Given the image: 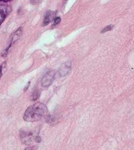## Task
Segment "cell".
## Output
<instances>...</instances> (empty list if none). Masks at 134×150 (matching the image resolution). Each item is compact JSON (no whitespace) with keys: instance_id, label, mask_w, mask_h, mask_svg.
<instances>
[{"instance_id":"1","label":"cell","mask_w":134,"mask_h":150,"mask_svg":"<svg viewBox=\"0 0 134 150\" xmlns=\"http://www.w3.org/2000/svg\"><path fill=\"white\" fill-rule=\"evenodd\" d=\"M47 108L42 103H36L28 107L25 111L23 119L27 122L40 120L47 115Z\"/></svg>"},{"instance_id":"2","label":"cell","mask_w":134,"mask_h":150,"mask_svg":"<svg viewBox=\"0 0 134 150\" xmlns=\"http://www.w3.org/2000/svg\"><path fill=\"white\" fill-rule=\"evenodd\" d=\"M55 71L53 70L49 71L43 77L42 80V85L43 87H47L52 83L53 81L55 78Z\"/></svg>"},{"instance_id":"3","label":"cell","mask_w":134,"mask_h":150,"mask_svg":"<svg viewBox=\"0 0 134 150\" xmlns=\"http://www.w3.org/2000/svg\"><path fill=\"white\" fill-rule=\"evenodd\" d=\"M34 136L30 132L26 130H20V138L21 141L26 145H30L32 143Z\"/></svg>"},{"instance_id":"4","label":"cell","mask_w":134,"mask_h":150,"mask_svg":"<svg viewBox=\"0 0 134 150\" xmlns=\"http://www.w3.org/2000/svg\"><path fill=\"white\" fill-rule=\"evenodd\" d=\"M11 11V7L8 5H0V25L3 23Z\"/></svg>"},{"instance_id":"5","label":"cell","mask_w":134,"mask_h":150,"mask_svg":"<svg viewBox=\"0 0 134 150\" xmlns=\"http://www.w3.org/2000/svg\"><path fill=\"white\" fill-rule=\"evenodd\" d=\"M70 68H71L70 62L64 63L60 68V70H59V74H60V76L61 77L65 76L66 75L68 74L69 71L70 70Z\"/></svg>"},{"instance_id":"6","label":"cell","mask_w":134,"mask_h":150,"mask_svg":"<svg viewBox=\"0 0 134 150\" xmlns=\"http://www.w3.org/2000/svg\"><path fill=\"white\" fill-rule=\"evenodd\" d=\"M55 12L51 11H48L46 13L44 17V19H43V26H46L53 19L54 16H55Z\"/></svg>"},{"instance_id":"7","label":"cell","mask_w":134,"mask_h":150,"mask_svg":"<svg viewBox=\"0 0 134 150\" xmlns=\"http://www.w3.org/2000/svg\"><path fill=\"white\" fill-rule=\"evenodd\" d=\"M40 93L39 91H38V90L35 91L32 94V100H37L38 98L40 97Z\"/></svg>"},{"instance_id":"8","label":"cell","mask_w":134,"mask_h":150,"mask_svg":"<svg viewBox=\"0 0 134 150\" xmlns=\"http://www.w3.org/2000/svg\"><path fill=\"white\" fill-rule=\"evenodd\" d=\"M113 27H114V26L112 25H108L106 27H105L103 29L101 30V33H106L107 31H109V30H111Z\"/></svg>"},{"instance_id":"9","label":"cell","mask_w":134,"mask_h":150,"mask_svg":"<svg viewBox=\"0 0 134 150\" xmlns=\"http://www.w3.org/2000/svg\"><path fill=\"white\" fill-rule=\"evenodd\" d=\"M61 22V18L60 17H56L54 19V24L53 25H56L59 24Z\"/></svg>"},{"instance_id":"10","label":"cell","mask_w":134,"mask_h":150,"mask_svg":"<svg viewBox=\"0 0 134 150\" xmlns=\"http://www.w3.org/2000/svg\"><path fill=\"white\" fill-rule=\"evenodd\" d=\"M41 0H30V3L33 5H36L39 4Z\"/></svg>"},{"instance_id":"11","label":"cell","mask_w":134,"mask_h":150,"mask_svg":"<svg viewBox=\"0 0 134 150\" xmlns=\"http://www.w3.org/2000/svg\"><path fill=\"white\" fill-rule=\"evenodd\" d=\"M35 140L37 142H40L41 141H42V139H41V138L40 136H36V138H35Z\"/></svg>"},{"instance_id":"12","label":"cell","mask_w":134,"mask_h":150,"mask_svg":"<svg viewBox=\"0 0 134 150\" xmlns=\"http://www.w3.org/2000/svg\"><path fill=\"white\" fill-rule=\"evenodd\" d=\"M3 64H2L1 66H0V79L2 76V69H3Z\"/></svg>"},{"instance_id":"13","label":"cell","mask_w":134,"mask_h":150,"mask_svg":"<svg viewBox=\"0 0 134 150\" xmlns=\"http://www.w3.org/2000/svg\"><path fill=\"white\" fill-rule=\"evenodd\" d=\"M30 84V82H28V84H27V86H26V87H24V91H27V90L28 89V87H29Z\"/></svg>"},{"instance_id":"14","label":"cell","mask_w":134,"mask_h":150,"mask_svg":"<svg viewBox=\"0 0 134 150\" xmlns=\"http://www.w3.org/2000/svg\"><path fill=\"white\" fill-rule=\"evenodd\" d=\"M11 1V0H0V2H8Z\"/></svg>"}]
</instances>
